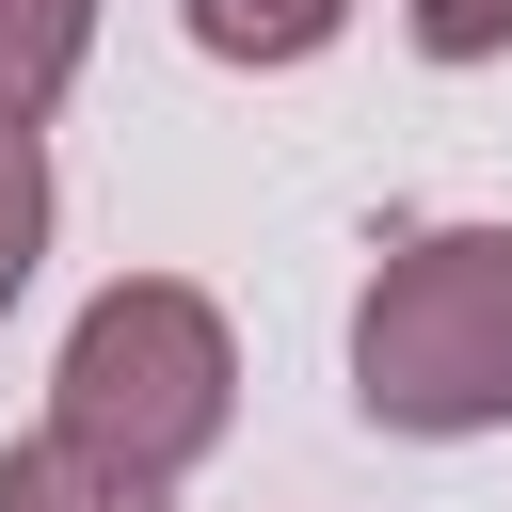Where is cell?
<instances>
[{
  "mask_svg": "<svg viewBox=\"0 0 512 512\" xmlns=\"http://www.w3.org/2000/svg\"><path fill=\"white\" fill-rule=\"evenodd\" d=\"M224 416H240V336H224L208 288L112 272V288L64 320V368H48V432H64V448H96V464H128V480L176 496V480L224 448Z\"/></svg>",
  "mask_w": 512,
  "mask_h": 512,
  "instance_id": "1",
  "label": "cell"
},
{
  "mask_svg": "<svg viewBox=\"0 0 512 512\" xmlns=\"http://www.w3.org/2000/svg\"><path fill=\"white\" fill-rule=\"evenodd\" d=\"M352 400L416 448L512 432V224H416L352 288Z\"/></svg>",
  "mask_w": 512,
  "mask_h": 512,
  "instance_id": "2",
  "label": "cell"
},
{
  "mask_svg": "<svg viewBox=\"0 0 512 512\" xmlns=\"http://www.w3.org/2000/svg\"><path fill=\"white\" fill-rule=\"evenodd\" d=\"M80 64H96V0H0V128H16V144L64 112Z\"/></svg>",
  "mask_w": 512,
  "mask_h": 512,
  "instance_id": "3",
  "label": "cell"
},
{
  "mask_svg": "<svg viewBox=\"0 0 512 512\" xmlns=\"http://www.w3.org/2000/svg\"><path fill=\"white\" fill-rule=\"evenodd\" d=\"M176 16H192L208 64H320L352 32V0H176Z\"/></svg>",
  "mask_w": 512,
  "mask_h": 512,
  "instance_id": "4",
  "label": "cell"
},
{
  "mask_svg": "<svg viewBox=\"0 0 512 512\" xmlns=\"http://www.w3.org/2000/svg\"><path fill=\"white\" fill-rule=\"evenodd\" d=\"M0 512H176V496L96 464V448H64V432H32V448H0Z\"/></svg>",
  "mask_w": 512,
  "mask_h": 512,
  "instance_id": "5",
  "label": "cell"
},
{
  "mask_svg": "<svg viewBox=\"0 0 512 512\" xmlns=\"http://www.w3.org/2000/svg\"><path fill=\"white\" fill-rule=\"evenodd\" d=\"M32 256H48V144H16V128H0V320H16Z\"/></svg>",
  "mask_w": 512,
  "mask_h": 512,
  "instance_id": "6",
  "label": "cell"
},
{
  "mask_svg": "<svg viewBox=\"0 0 512 512\" xmlns=\"http://www.w3.org/2000/svg\"><path fill=\"white\" fill-rule=\"evenodd\" d=\"M400 32H416L432 64H496V48H512V0H400Z\"/></svg>",
  "mask_w": 512,
  "mask_h": 512,
  "instance_id": "7",
  "label": "cell"
}]
</instances>
